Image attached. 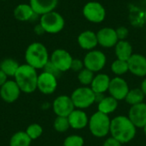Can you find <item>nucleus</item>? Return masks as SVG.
<instances>
[{"label":"nucleus","instance_id":"4468645a","mask_svg":"<svg viewBox=\"0 0 146 146\" xmlns=\"http://www.w3.org/2000/svg\"><path fill=\"white\" fill-rule=\"evenodd\" d=\"M127 116L137 128H143L146 125L145 103L143 102L131 106Z\"/></svg>","mask_w":146,"mask_h":146},{"label":"nucleus","instance_id":"1a4fd4ad","mask_svg":"<svg viewBox=\"0 0 146 146\" xmlns=\"http://www.w3.org/2000/svg\"><path fill=\"white\" fill-rule=\"evenodd\" d=\"M73 59L71 54L63 49L55 50L50 56V61L62 73L70 69Z\"/></svg>","mask_w":146,"mask_h":146},{"label":"nucleus","instance_id":"dca6fc26","mask_svg":"<svg viewBox=\"0 0 146 146\" xmlns=\"http://www.w3.org/2000/svg\"><path fill=\"white\" fill-rule=\"evenodd\" d=\"M97 38L98 44L104 48L115 47L117 42L119 41L115 29L111 27H104L101 28L97 33Z\"/></svg>","mask_w":146,"mask_h":146},{"label":"nucleus","instance_id":"f8f14e48","mask_svg":"<svg viewBox=\"0 0 146 146\" xmlns=\"http://www.w3.org/2000/svg\"><path fill=\"white\" fill-rule=\"evenodd\" d=\"M129 90L127 82L121 76H116L111 79L108 91L111 97L115 98L117 101H121L125 100Z\"/></svg>","mask_w":146,"mask_h":146},{"label":"nucleus","instance_id":"e433bc0d","mask_svg":"<svg viewBox=\"0 0 146 146\" xmlns=\"http://www.w3.org/2000/svg\"><path fill=\"white\" fill-rule=\"evenodd\" d=\"M8 80V76L0 69V87Z\"/></svg>","mask_w":146,"mask_h":146},{"label":"nucleus","instance_id":"2eb2a0df","mask_svg":"<svg viewBox=\"0 0 146 146\" xmlns=\"http://www.w3.org/2000/svg\"><path fill=\"white\" fill-rule=\"evenodd\" d=\"M128 70L137 77L146 76V57L141 54H133L127 60Z\"/></svg>","mask_w":146,"mask_h":146},{"label":"nucleus","instance_id":"20e7f679","mask_svg":"<svg viewBox=\"0 0 146 146\" xmlns=\"http://www.w3.org/2000/svg\"><path fill=\"white\" fill-rule=\"evenodd\" d=\"M110 123L111 120L110 116L98 110L89 118L88 127L93 136L104 138L110 133Z\"/></svg>","mask_w":146,"mask_h":146},{"label":"nucleus","instance_id":"5701e85b","mask_svg":"<svg viewBox=\"0 0 146 146\" xmlns=\"http://www.w3.org/2000/svg\"><path fill=\"white\" fill-rule=\"evenodd\" d=\"M117 107H118V101L111 96L104 97L98 103V111L108 115L115 112Z\"/></svg>","mask_w":146,"mask_h":146},{"label":"nucleus","instance_id":"6e6552de","mask_svg":"<svg viewBox=\"0 0 146 146\" xmlns=\"http://www.w3.org/2000/svg\"><path fill=\"white\" fill-rule=\"evenodd\" d=\"M83 15L90 22L101 23L106 17V10L100 3L92 1L83 7Z\"/></svg>","mask_w":146,"mask_h":146},{"label":"nucleus","instance_id":"f03ea898","mask_svg":"<svg viewBox=\"0 0 146 146\" xmlns=\"http://www.w3.org/2000/svg\"><path fill=\"white\" fill-rule=\"evenodd\" d=\"M37 69L25 63L20 65L14 78L21 92L30 94L37 90L38 81Z\"/></svg>","mask_w":146,"mask_h":146},{"label":"nucleus","instance_id":"6ab92c4d","mask_svg":"<svg viewBox=\"0 0 146 146\" xmlns=\"http://www.w3.org/2000/svg\"><path fill=\"white\" fill-rule=\"evenodd\" d=\"M77 41L80 48L89 51L94 50L98 44L97 33L90 30H86L80 33Z\"/></svg>","mask_w":146,"mask_h":146},{"label":"nucleus","instance_id":"bb28decb","mask_svg":"<svg viewBox=\"0 0 146 146\" xmlns=\"http://www.w3.org/2000/svg\"><path fill=\"white\" fill-rule=\"evenodd\" d=\"M111 71L116 76H121L127 74V72H129L127 61H123L120 59L115 60L111 64Z\"/></svg>","mask_w":146,"mask_h":146},{"label":"nucleus","instance_id":"393cba45","mask_svg":"<svg viewBox=\"0 0 146 146\" xmlns=\"http://www.w3.org/2000/svg\"><path fill=\"white\" fill-rule=\"evenodd\" d=\"M32 141L25 131H18L11 136L9 146H30Z\"/></svg>","mask_w":146,"mask_h":146},{"label":"nucleus","instance_id":"9b49d317","mask_svg":"<svg viewBox=\"0 0 146 146\" xmlns=\"http://www.w3.org/2000/svg\"><path fill=\"white\" fill-rule=\"evenodd\" d=\"M57 88V78L51 74L43 71L38 76L37 89L44 95H50Z\"/></svg>","mask_w":146,"mask_h":146},{"label":"nucleus","instance_id":"f3484780","mask_svg":"<svg viewBox=\"0 0 146 146\" xmlns=\"http://www.w3.org/2000/svg\"><path fill=\"white\" fill-rule=\"evenodd\" d=\"M70 127L75 130H80L88 126L89 118L83 110L74 109V111L68 116Z\"/></svg>","mask_w":146,"mask_h":146},{"label":"nucleus","instance_id":"c9c22d12","mask_svg":"<svg viewBox=\"0 0 146 146\" xmlns=\"http://www.w3.org/2000/svg\"><path fill=\"white\" fill-rule=\"evenodd\" d=\"M33 31H34V33H35L37 35H42V34H44V33H45V31L44 30L43 27H42V26H41L39 23L34 27V29H33Z\"/></svg>","mask_w":146,"mask_h":146},{"label":"nucleus","instance_id":"4c0bfd02","mask_svg":"<svg viewBox=\"0 0 146 146\" xmlns=\"http://www.w3.org/2000/svg\"><path fill=\"white\" fill-rule=\"evenodd\" d=\"M140 89L142 90V92H144V94L146 96V78L144 79V80L142 81L141 83V86H140Z\"/></svg>","mask_w":146,"mask_h":146},{"label":"nucleus","instance_id":"c756f323","mask_svg":"<svg viewBox=\"0 0 146 146\" xmlns=\"http://www.w3.org/2000/svg\"><path fill=\"white\" fill-rule=\"evenodd\" d=\"M25 132L32 140H36L43 134V127L38 123H33L27 127Z\"/></svg>","mask_w":146,"mask_h":146},{"label":"nucleus","instance_id":"ddd939ff","mask_svg":"<svg viewBox=\"0 0 146 146\" xmlns=\"http://www.w3.org/2000/svg\"><path fill=\"white\" fill-rule=\"evenodd\" d=\"M21 93L18 85L15 80H7L0 87V97L5 103L12 104L15 103Z\"/></svg>","mask_w":146,"mask_h":146},{"label":"nucleus","instance_id":"b1692460","mask_svg":"<svg viewBox=\"0 0 146 146\" xmlns=\"http://www.w3.org/2000/svg\"><path fill=\"white\" fill-rule=\"evenodd\" d=\"M19 67L18 62L13 58H5L0 62V69L8 77H14Z\"/></svg>","mask_w":146,"mask_h":146},{"label":"nucleus","instance_id":"cd10ccee","mask_svg":"<svg viewBox=\"0 0 146 146\" xmlns=\"http://www.w3.org/2000/svg\"><path fill=\"white\" fill-rule=\"evenodd\" d=\"M94 76L95 75L92 71L84 68L80 72L78 73V80L83 86H91Z\"/></svg>","mask_w":146,"mask_h":146},{"label":"nucleus","instance_id":"72a5a7b5","mask_svg":"<svg viewBox=\"0 0 146 146\" xmlns=\"http://www.w3.org/2000/svg\"><path fill=\"white\" fill-rule=\"evenodd\" d=\"M116 35L119 40H126V38L128 36V29L125 27H120L117 29H115Z\"/></svg>","mask_w":146,"mask_h":146},{"label":"nucleus","instance_id":"423d86ee","mask_svg":"<svg viewBox=\"0 0 146 146\" xmlns=\"http://www.w3.org/2000/svg\"><path fill=\"white\" fill-rule=\"evenodd\" d=\"M71 99L75 109L85 110L95 103V92L89 86L76 88L71 94Z\"/></svg>","mask_w":146,"mask_h":146},{"label":"nucleus","instance_id":"58836bf2","mask_svg":"<svg viewBox=\"0 0 146 146\" xmlns=\"http://www.w3.org/2000/svg\"><path fill=\"white\" fill-rule=\"evenodd\" d=\"M143 130H144V133H145V135L146 136V125L143 127Z\"/></svg>","mask_w":146,"mask_h":146},{"label":"nucleus","instance_id":"a211bd4d","mask_svg":"<svg viewBox=\"0 0 146 146\" xmlns=\"http://www.w3.org/2000/svg\"><path fill=\"white\" fill-rule=\"evenodd\" d=\"M29 4L33 11L41 16L54 11L58 4V0H29Z\"/></svg>","mask_w":146,"mask_h":146},{"label":"nucleus","instance_id":"c85d7f7f","mask_svg":"<svg viewBox=\"0 0 146 146\" xmlns=\"http://www.w3.org/2000/svg\"><path fill=\"white\" fill-rule=\"evenodd\" d=\"M53 127L58 133H65L66 131H68L70 128L68 117L56 116L53 123Z\"/></svg>","mask_w":146,"mask_h":146},{"label":"nucleus","instance_id":"ea45409f","mask_svg":"<svg viewBox=\"0 0 146 146\" xmlns=\"http://www.w3.org/2000/svg\"><path fill=\"white\" fill-rule=\"evenodd\" d=\"M0 1H7V0H0Z\"/></svg>","mask_w":146,"mask_h":146},{"label":"nucleus","instance_id":"f704fd0d","mask_svg":"<svg viewBox=\"0 0 146 146\" xmlns=\"http://www.w3.org/2000/svg\"><path fill=\"white\" fill-rule=\"evenodd\" d=\"M121 145L122 144H121L118 140H116L113 137H110L105 139V141L103 144V146H121Z\"/></svg>","mask_w":146,"mask_h":146},{"label":"nucleus","instance_id":"aec40b11","mask_svg":"<svg viewBox=\"0 0 146 146\" xmlns=\"http://www.w3.org/2000/svg\"><path fill=\"white\" fill-rule=\"evenodd\" d=\"M14 17L20 21H33L35 17H38L39 15H37L30 4L28 3H20L18 4L13 12Z\"/></svg>","mask_w":146,"mask_h":146},{"label":"nucleus","instance_id":"4be33fe9","mask_svg":"<svg viewBox=\"0 0 146 146\" xmlns=\"http://www.w3.org/2000/svg\"><path fill=\"white\" fill-rule=\"evenodd\" d=\"M115 53L117 59L127 61L133 53V46L127 40H119L115 46Z\"/></svg>","mask_w":146,"mask_h":146},{"label":"nucleus","instance_id":"7c9ffc66","mask_svg":"<svg viewBox=\"0 0 146 146\" xmlns=\"http://www.w3.org/2000/svg\"><path fill=\"white\" fill-rule=\"evenodd\" d=\"M84 139L80 135H69L63 142V146H84Z\"/></svg>","mask_w":146,"mask_h":146},{"label":"nucleus","instance_id":"2f4dec72","mask_svg":"<svg viewBox=\"0 0 146 146\" xmlns=\"http://www.w3.org/2000/svg\"><path fill=\"white\" fill-rule=\"evenodd\" d=\"M43 69H44V72H47V73H49V74H53L54 76H56V78H58V77L60 76L61 73H62V72H60V71L54 66V64H53L50 61H49V62H47V64L44 66V68Z\"/></svg>","mask_w":146,"mask_h":146},{"label":"nucleus","instance_id":"412c9836","mask_svg":"<svg viewBox=\"0 0 146 146\" xmlns=\"http://www.w3.org/2000/svg\"><path fill=\"white\" fill-rule=\"evenodd\" d=\"M110 80H111V79L110 78V76L108 74L100 73L94 76L90 87L95 93L104 94L105 92H107L109 90Z\"/></svg>","mask_w":146,"mask_h":146},{"label":"nucleus","instance_id":"9d476101","mask_svg":"<svg viewBox=\"0 0 146 146\" xmlns=\"http://www.w3.org/2000/svg\"><path fill=\"white\" fill-rule=\"evenodd\" d=\"M52 109L56 116L68 117L74 111L75 107L69 96L61 95L54 99Z\"/></svg>","mask_w":146,"mask_h":146},{"label":"nucleus","instance_id":"473e14b6","mask_svg":"<svg viewBox=\"0 0 146 146\" xmlns=\"http://www.w3.org/2000/svg\"><path fill=\"white\" fill-rule=\"evenodd\" d=\"M85 68V65H84V62L80 59H73L72 61V63H71V68L70 69L74 72H80L83 68Z\"/></svg>","mask_w":146,"mask_h":146},{"label":"nucleus","instance_id":"39448f33","mask_svg":"<svg viewBox=\"0 0 146 146\" xmlns=\"http://www.w3.org/2000/svg\"><path fill=\"white\" fill-rule=\"evenodd\" d=\"M39 24L47 33L56 34L60 33L65 26L64 18L56 11H51L40 16Z\"/></svg>","mask_w":146,"mask_h":146},{"label":"nucleus","instance_id":"0eeeda50","mask_svg":"<svg viewBox=\"0 0 146 146\" xmlns=\"http://www.w3.org/2000/svg\"><path fill=\"white\" fill-rule=\"evenodd\" d=\"M83 62L86 68L96 73L101 71L105 67L107 58L103 51L92 50L86 54Z\"/></svg>","mask_w":146,"mask_h":146},{"label":"nucleus","instance_id":"f257e3e1","mask_svg":"<svg viewBox=\"0 0 146 146\" xmlns=\"http://www.w3.org/2000/svg\"><path fill=\"white\" fill-rule=\"evenodd\" d=\"M137 127L128 116L117 115L111 120L110 133L121 144L131 142L136 135Z\"/></svg>","mask_w":146,"mask_h":146},{"label":"nucleus","instance_id":"a878e982","mask_svg":"<svg viewBox=\"0 0 146 146\" xmlns=\"http://www.w3.org/2000/svg\"><path fill=\"white\" fill-rule=\"evenodd\" d=\"M145 97V95L144 94V92H142L140 88H133L132 90H129L125 100L128 104L133 106V105L143 103Z\"/></svg>","mask_w":146,"mask_h":146},{"label":"nucleus","instance_id":"7ed1b4c3","mask_svg":"<svg viewBox=\"0 0 146 146\" xmlns=\"http://www.w3.org/2000/svg\"><path fill=\"white\" fill-rule=\"evenodd\" d=\"M25 60L27 64L35 69H43L50 61L48 50L39 42L32 43L25 51Z\"/></svg>","mask_w":146,"mask_h":146}]
</instances>
